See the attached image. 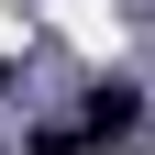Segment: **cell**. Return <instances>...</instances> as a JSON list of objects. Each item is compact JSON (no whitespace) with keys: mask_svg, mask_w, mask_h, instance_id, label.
Segmentation results:
<instances>
[{"mask_svg":"<svg viewBox=\"0 0 155 155\" xmlns=\"http://www.w3.org/2000/svg\"><path fill=\"white\" fill-rule=\"evenodd\" d=\"M78 122L100 133V144H122V133L144 122V89H133V78H100V89H89V111H78Z\"/></svg>","mask_w":155,"mask_h":155,"instance_id":"cell-1","label":"cell"}]
</instances>
